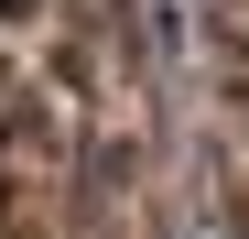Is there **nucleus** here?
Here are the masks:
<instances>
[{
	"mask_svg": "<svg viewBox=\"0 0 249 239\" xmlns=\"http://www.w3.org/2000/svg\"><path fill=\"white\" fill-rule=\"evenodd\" d=\"M11 11H33V0H0V22H11Z\"/></svg>",
	"mask_w": 249,
	"mask_h": 239,
	"instance_id": "obj_1",
	"label": "nucleus"
}]
</instances>
